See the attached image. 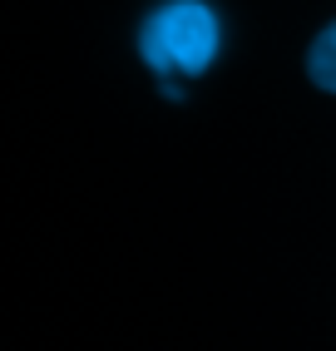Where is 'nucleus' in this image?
Instances as JSON below:
<instances>
[{
	"mask_svg": "<svg viewBox=\"0 0 336 351\" xmlns=\"http://www.w3.org/2000/svg\"><path fill=\"white\" fill-rule=\"evenodd\" d=\"M218 15L203 0H168L163 10L143 20L139 55L158 80H198L218 55Z\"/></svg>",
	"mask_w": 336,
	"mask_h": 351,
	"instance_id": "nucleus-1",
	"label": "nucleus"
},
{
	"mask_svg": "<svg viewBox=\"0 0 336 351\" xmlns=\"http://www.w3.org/2000/svg\"><path fill=\"white\" fill-rule=\"evenodd\" d=\"M307 69L326 95H336V25H326L317 35V45H311V55H307Z\"/></svg>",
	"mask_w": 336,
	"mask_h": 351,
	"instance_id": "nucleus-2",
	"label": "nucleus"
}]
</instances>
